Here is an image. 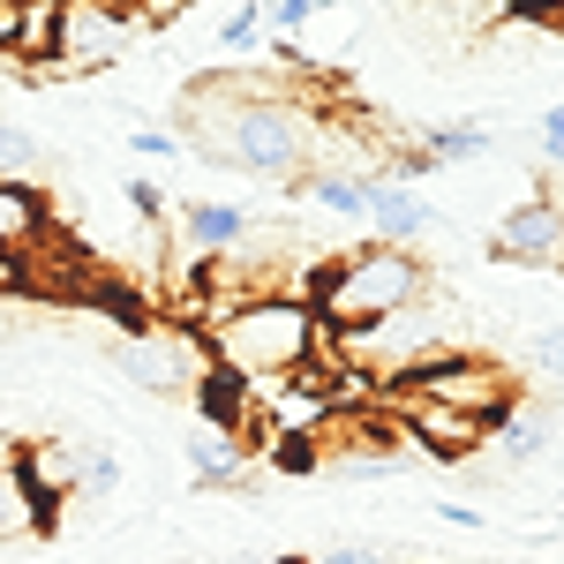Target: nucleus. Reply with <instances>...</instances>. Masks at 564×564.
<instances>
[{
	"instance_id": "1",
	"label": "nucleus",
	"mask_w": 564,
	"mask_h": 564,
	"mask_svg": "<svg viewBox=\"0 0 564 564\" xmlns=\"http://www.w3.org/2000/svg\"><path fill=\"white\" fill-rule=\"evenodd\" d=\"M324 339L332 332H324V316H316L308 294H263V302L226 308L212 324V339H204V354L226 377H241V384H294L324 354Z\"/></svg>"
},
{
	"instance_id": "2",
	"label": "nucleus",
	"mask_w": 564,
	"mask_h": 564,
	"mask_svg": "<svg viewBox=\"0 0 564 564\" xmlns=\"http://www.w3.org/2000/svg\"><path fill=\"white\" fill-rule=\"evenodd\" d=\"M302 294L316 302L324 316V332H369V324H384L399 308L430 302V271L414 249H391V241H361V249H339L332 263H316L302 279Z\"/></svg>"
},
{
	"instance_id": "3",
	"label": "nucleus",
	"mask_w": 564,
	"mask_h": 564,
	"mask_svg": "<svg viewBox=\"0 0 564 564\" xmlns=\"http://www.w3.org/2000/svg\"><path fill=\"white\" fill-rule=\"evenodd\" d=\"M399 391H406V399H430V406H452V414H467V422H481V430H497V422L520 406L512 369H505L497 354H481V347L436 354L430 369H414Z\"/></svg>"
},
{
	"instance_id": "4",
	"label": "nucleus",
	"mask_w": 564,
	"mask_h": 564,
	"mask_svg": "<svg viewBox=\"0 0 564 564\" xmlns=\"http://www.w3.org/2000/svg\"><path fill=\"white\" fill-rule=\"evenodd\" d=\"M151 39L121 0H68L61 8V39H53V61L39 76H90V68H113L121 53Z\"/></svg>"
},
{
	"instance_id": "5",
	"label": "nucleus",
	"mask_w": 564,
	"mask_h": 564,
	"mask_svg": "<svg viewBox=\"0 0 564 564\" xmlns=\"http://www.w3.org/2000/svg\"><path fill=\"white\" fill-rule=\"evenodd\" d=\"M113 369L129 377V384L159 391V399H181V391H196V377L212 369V354L196 347L188 332H174V324H135V332H121L113 339Z\"/></svg>"
},
{
	"instance_id": "6",
	"label": "nucleus",
	"mask_w": 564,
	"mask_h": 564,
	"mask_svg": "<svg viewBox=\"0 0 564 564\" xmlns=\"http://www.w3.org/2000/svg\"><path fill=\"white\" fill-rule=\"evenodd\" d=\"M369 226H377V241H391V249H414V241L436 226V212L406 188V181L369 174Z\"/></svg>"
},
{
	"instance_id": "7",
	"label": "nucleus",
	"mask_w": 564,
	"mask_h": 564,
	"mask_svg": "<svg viewBox=\"0 0 564 564\" xmlns=\"http://www.w3.org/2000/svg\"><path fill=\"white\" fill-rule=\"evenodd\" d=\"M181 241H188V257H196V263L234 257V249L249 241V212H241V204H212V196H196V204H181Z\"/></svg>"
},
{
	"instance_id": "8",
	"label": "nucleus",
	"mask_w": 564,
	"mask_h": 564,
	"mask_svg": "<svg viewBox=\"0 0 564 564\" xmlns=\"http://www.w3.org/2000/svg\"><path fill=\"white\" fill-rule=\"evenodd\" d=\"M188 399H196V414H204V430H226V436H241L249 430V384H241V377H226V369H204V377H196V391H188Z\"/></svg>"
},
{
	"instance_id": "9",
	"label": "nucleus",
	"mask_w": 564,
	"mask_h": 564,
	"mask_svg": "<svg viewBox=\"0 0 564 564\" xmlns=\"http://www.w3.org/2000/svg\"><path fill=\"white\" fill-rule=\"evenodd\" d=\"M31 241H45V196L39 188H15L0 181V257H31Z\"/></svg>"
},
{
	"instance_id": "10",
	"label": "nucleus",
	"mask_w": 564,
	"mask_h": 564,
	"mask_svg": "<svg viewBox=\"0 0 564 564\" xmlns=\"http://www.w3.org/2000/svg\"><path fill=\"white\" fill-rule=\"evenodd\" d=\"M294 188H302L308 204H324L332 218H369V174H347V166H324L316 159Z\"/></svg>"
},
{
	"instance_id": "11",
	"label": "nucleus",
	"mask_w": 564,
	"mask_h": 564,
	"mask_svg": "<svg viewBox=\"0 0 564 564\" xmlns=\"http://www.w3.org/2000/svg\"><path fill=\"white\" fill-rule=\"evenodd\" d=\"M489 436H497V452H505L512 467H527V459H542V452H550L557 422H550V406H512V414H505Z\"/></svg>"
},
{
	"instance_id": "12",
	"label": "nucleus",
	"mask_w": 564,
	"mask_h": 564,
	"mask_svg": "<svg viewBox=\"0 0 564 564\" xmlns=\"http://www.w3.org/2000/svg\"><path fill=\"white\" fill-rule=\"evenodd\" d=\"M181 452H188V467H196V481H241V436L226 430H196L181 436Z\"/></svg>"
},
{
	"instance_id": "13",
	"label": "nucleus",
	"mask_w": 564,
	"mask_h": 564,
	"mask_svg": "<svg viewBox=\"0 0 564 564\" xmlns=\"http://www.w3.org/2000/svg\"><path fill=\"white\" fill-rule=\"evenodd\" d=\"M422 159L430 166H475V159H489V129L481 121H444V129L422 135Z\"/></svg>"
},
{
	"instance_id": "14",
	"label": "nucleus",
	"mask_w": 564,
	"mask_h": 564,
	"mask_svg": "<svg viewBox=\"0 0 564 564\" xmlns=\"http://www.w3.org/2000/svg\"><path fill=\"white\" fill-rule=\"evenodd\" d=\"M39 174H45V143L23 129V121H8V113H0V181L39 188Z\"/></svg>"
},
{
	"instance_id": "15",
	"label": "nucleus",
	"mask_w": 564,
	"mask_h": 564,
	"mask_svg": "<svg viewBox=\"0 0 564 564\" xmlns=\"http://www.w3.org/2000/svg\"><path fill=\"white\" fill-rule=\"evenodd\" d=\"M76 489L113 497V489H121V452H106V444H76Z\"/></svg>"
},
{
	"instance_id": "16",
	"label": "nucleus",
	"mask_w": 564,
	"mask_h": 564,
	"mask_svg": "<svg viewBox=\"0 0 564 564\" xmlns=\"http://www.w3.org/2000/svg\"><path fill=\"white\" fill-rule=\"evenodd\" d=\"M332 475H339V481H391V475H399V459H391V452H369V444H354V452H332Z\"/></svg>"
},
{
	"instance_id": "17",
	"label": "nucleus",
	"mask_w": 564,
	"mask_h": 564,
	"mask_svg": "<svg viewBox=\"0 0 564 564\" xmlns=\"http://www.w3.org/2000/svg\"><path fill=\"white\" fill-rule=\"evenodd\" d=\"M520 361H527V369H542V377H564V324H542V332L527 339Z\"/></svg>"
},
{
	"instance_id": "18",
	"label": "nucleus",
	"mask_w": 564,
	"mask_h": 564,
	"mask_svg": "<svg viewBox=\"0 0 564 564\" xmlns=\"http://www.w3.org/2000/svg\"><path fill=\"white\" fill-rule=\"evenodd\" d=\"M302 23H308V0H263V31L271 39H302Z\"/></svg>"
},
{
	"instance_id": "19",
	"label": "nucleus",
	"mask_w": 564,
	"mask_h": 564,
	"mask_svg": "<svg viewBox=\"0 0 564 564\" xmlns=\"http://www.w3.org/2000/svg\"><path fill=\"white\" fill-rule=\"evenodd\" d=\"M257 39H263V8H234L218 23V45H257Z\"/></svg>"
},
{
	"instance_id": "20",
	"label": "nucleus",
	"mask_w": 564,
	"mask_h": 564,
	"mask_svg": "<svg viewBox=\"0 0 564 564\" xmlns=\"http://www.w3.org/2000/svg\"><path fill=\"white\" fill-rule=\"evenodd\" d=\"M129 143H135V159H181V135L174 129H135Z\"/></svg>"
},
{
	"instance_id": "21",
	"label": "nucleus",
	"mask_w": 564,
	"mask_h": 564,
	"mask_svg": "<svg viewBox=\"0 0 564 564\" xmlns=\"http://www.w3.org/2000/svg\"><path fill=\"white\" fill-rule=\"evenodd\" d=\"M542 159H550V166H564V98L542 113Z\"/></svg>"
},
{
	"instance_id": "22",
	"label": "nucleus",
	"mask_w": 564,
	"mask_h": 564,
	"mask_svg": "<svg viewBox=\"0 0 564 564\" xmlns=\"http://www.w3.org/2000/svg\"><path fill=\"white\" fill-rule=\"evenodd\" d=\"M129 204H135L143 218H159V212H166V196H159V181H129Z\"/></svg>"
},
{
	"instance_id": "23",
	"label": "nucleus",
	"mask_w": 564,
	"mask_h": 564,
	"mask_svg": "<svg viewBox=\"0 0 564 564\" xmlns=\"http://www.w3.org/2000/svg\"><path fill=\"white\" fill-rule=\"evenodd\" d=\"M436 512H444V520H452V527H481V512H475V505H459V497H444Z\"/></svg>"
},
{
	"instance_id": "24",
	"label": "nucleus",
	"mask_w": 564,
	"mask_h": 564,
	"mask_svg": "<svg viewBox=\"0 0 564 564\" xmlns=\"http://www.w3.org/2000/svg\"><path fill=\"white\" fill-rule=\"evenodd\" d=\"M8 286H23V263L15 257H0V294H8Z\"/></svg>"
},
{
	"instance_id": "25",
	"label": "nucleus",
	"mask_w": 564,
	"mask_h": 564,
	"mask_svg": "<svg viewBox=\"0 0 564 564\" xmlns=\"http://www.w3.org/2000/svg\"><path fill=\"white\" fill-rule=\"evenodd\" d=\"M520 8H534V15H564V0H520Z\"/></svg>"
},
{
	"instance_id": "26",
	"label": "nucleus",
	"mask_w": 564,
	"mask_h": 564,
	"mask_svg": "<svg viewBox=\"0 0 564 564\" xmlns=\"http://www.w3.org/2000/svg\"><path fill=\"white\" fill-rule=\"evenodd\" d=\"M316 8H332V0H308V15H316Z\"/></svg>"
},
{
	"instance_id": "27",
	"label": "nucleus",
	"mask_w": 564,
	"mask_h": 564,
	"mask_svg": "<svg viewBox=\"0 0 564 564\" xmlns=\"http://www.w3.org/2000/svg\"><path fill=\"white\" fill-rule=\"evenodd\" d=\"M53 8H68V0H53Z\"/></svg>"
}]
</instances>
